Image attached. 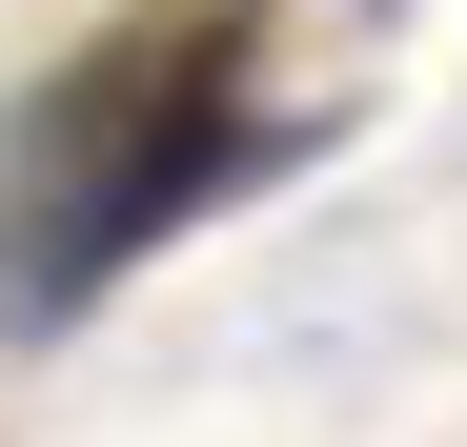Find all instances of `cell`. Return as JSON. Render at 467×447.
<instances>
[{"label":"cell","mask_w":467,"mask_h":447,"mask_svg":"<svg viewBox=\"0 0 467 447\" xmlns=\"http://www.w3.org/2000/svg\"><path fill=\"white\" fill-rule=\"evenodd\" d=\"M386 41H407V0H122L102 41H61L0 102V326L21 346L82 326L183 224L326 163L386 82Z\"/></svg>","instance_id":"6da1fadb"}]
</instances>
